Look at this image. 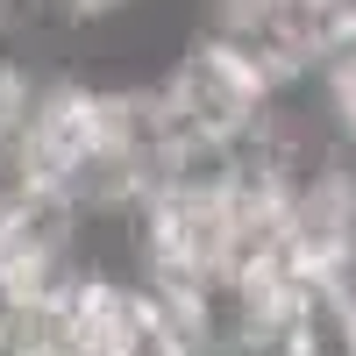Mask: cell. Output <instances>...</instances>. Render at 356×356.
Returning <instances> with one entry per match:
<instances>
[]
</instances>
